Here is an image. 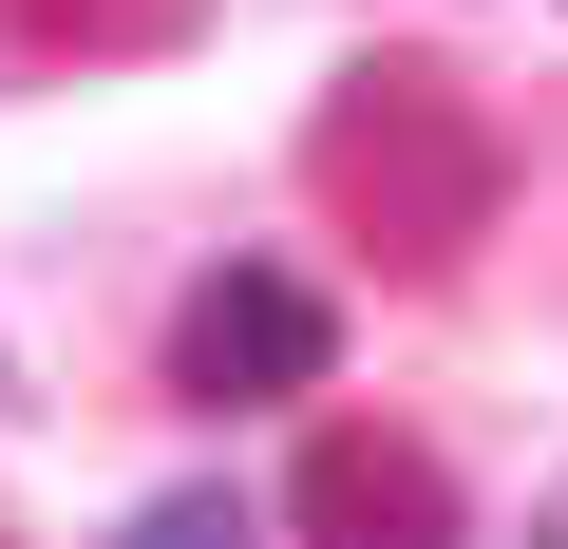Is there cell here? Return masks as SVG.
Instances as JSON below:
<instances>
[{"label":"cell","mask_w":568,"mask_h":549,"mask_svg":"<svg viewBox=\"0 0 568 549\" xmlns=\"http://www.w3.org/2000/svg\"><path fill=\"white\" fill-rule=\"evenodd\" d=\"M530 549H568V474H549V492H530Z\"/></svg>","instance_id":"5"},{"label":"cell","mask_w":568,"mask_h":549,"mask_svg":"<svg viewBox=\"0 0 568 549\" xmlns=\"http://www.w3.org/2000/svg\"><path fill=\"white\" fill-rule=\"evenodd\" d=\"M284 530H304V549H474L455 474H436L417 436H379V417L304 436V474H284Z\"/></svg>","instance_id":"3"},{"label":"cell","mask_w":568,"mask_h":549,"mask_svg":"<svg viewBox=\"0 0 568 549\" xmlns=\"http://www.w3.org/2000/svg\"><path fill=\"white\" fill-rule=\"evenodd\" d=\"M304 190L379 246V265H474L493 190H511V133L436 77V58H342V95L304 114Z\"/></svg>","instance_id":"1"},{"label":"cell","mask_w":568,"mask_h":549,"mask_svg":"<svg viewBox=\"0 0 568 549\" xmlns=\"http://www.w3.org/2000/svg\"><path fill=\"white\" fill-rule=\"evenodd\" d=\"M323 360H342V304L304 285V265H209V285L171 304V398H323Z\"/></svg>","instance_id":"2"},{"label":"cell","mask_w":568,"mask_h":549,"mask_svg":"<svg viewBox=\"0 0 568 549\" xmlns=\"http://www.w3.org/2000/svg\"><path fill=\"white\" fill-rule=\"evenodd\" d=\"M114 549H265V511H246L227 474H190V492H152V511H133Z\"/></svg>","instance_id":"4"}]
</instances>
